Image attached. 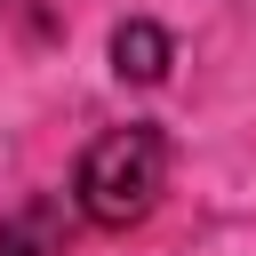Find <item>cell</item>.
<instances>
[{"label":"cell","mask_w":256,"mask_h":256,"mask_svg":"<svg viewBox=\"0 0 256 256\" xmlns=\"http://www.w3.org/2000/svg\"><path fill=\"white\" fill-rule=\"evenodd\" d=\"M0 256H56V232H48V208H24L0 224Z\"/></svg>","instance_id":"obj_3"},{"label":"cell","mask_w":256,"mask_h":256,"mask_svg":"<svg viewBox=\"0 0 256 256\" xmlns=\"http://www.w3.org/2000/svg\"><path fill=\"white\" fill-rule=\"evenodd\" d=\"M168 56H176V40H168L160 24H120V32H112V72H120V80H160Z\"/></svg>","instance_id":"obj_2"},{"label":"cell","mask_w":256,"mask_h":256,"mask_svg":"<svg viewBox=\"0 0 256 256\" xmlns=\"http://www.w3.org/2000/svg\"><path fill=\"white\" fill-rule=\"evenodd\" d=\"M160 184H168V144H160V128L128 120V128H104V136L80 152L72 200H80V216H88V224L128 232V224H144V216H152Z\"/></svg>","instance_id":"obj_1"}]
</instances>
